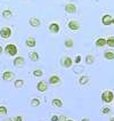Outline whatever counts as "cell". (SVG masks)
Masks as SVG:
<instances>
[{
  "label": "cell",
  "instance_id": "6da1fadb",
  "mask_svg": "<svg viewBox=\"0 0 114 121\" xmlns=\"http://www.w3.org/2000/svg\"><path fill=\"white\" fill-rule=\"evenodd\" d=\"M113 99H114V95L110 90H105L101 94V101L105 102V103H111V102H113Z\"/></svg>",
  "mask_w": 114,
  "mask_h": 121
},
{
  "label": "cell",
  "instance_id": "7a4b0ae2",
  "mask_svg": "<svg viewBox=\"0 0 114 121\" xmlns=\"http://www.w3.org/2000/svg\"><path fill=\"white\" fill-rule=\"evenodd\" d=\"M5 50H6V53L8 55H10V56H15V55L17 54V47L13 45V43H9V45H7L6 48H5Z\"/></svg>",
  "mask_w": 114,
  "mask_h": 121
},
{
  "label": "cell",
  "instance_id": "3957f363",
  "mask_svg": "<svg viewBox=\"0 0 114 121\" xmlns=\"http://www.w3.org/2000/svg\"><path fill=\"white\" fill-rule=\"evenodd\" d=\"M0 35L4 38V39H8L10 35H12V31L9 27H2L0 30Z\"/></svg>",
  "mask_w": 114,
  "mask_h": 121
},
{
  "label": "cell",
  "instance_id": "277c9868",
  "mask_svg": "<svg viewBox=\"0 0 114 121\" xmlns=\"http://www.w3.org/2000/svg\"><path fill=\"white\" fill-rule=\"evenodd\" d=\"M47 83L45 82V81H39L38 82V85H37V89L40 91V93H45V91H47Z\"/></svg>",
  "mask_w": 114,
  "mask_h": 121
},
{
  "label": "cell",
  "instance_id": "5b68a950",
  "mask_svg": "<svg viewBox=\"0 0 114 121\" xmlns=\"http://www.w3.org/2000/svg\"><path fill=\"white\" fill-rule=\"evenodd\" d=\"M62 65L64 67H71L72 65H73V60H71L70 57H64L63 60H62Z\"/></svg>",
  "mask_w": 114,
  "mask_h": 121
},
{
  "label": "cell",
  "instance_id": "8992f818",
  "mask_svg": "<svg viewBox=\"0 0 114 121\" xmlns=\"http://www.w3.org/2000/svg\"><path fill=\"white\" fill-rule=\"evenodd\" d=\"M14 77H15V74H14L12 71H6V72H4V74H2V79L5 81L13 80Z\"/></svg>",
  "mask_w": 114,
  "mask_h": 121
},
{
  "label": "cell",
  "instance_id": "52a82bcc",
  "mask_svg": "<svg viewBox=\"0 0 114 121\" xmlns=\"http://www.w3.org/2000/svg\"><path fill=\"white\" fill-rule=\"evenodd\" d=\"M24 63H25V60H24L23 57H21V56L16 57V58L14 60V65H15V66H23Z\"/></svg>",
  "mask_w": 114,
  "mask_h": 121
},
{
  "label": "cell",
  "instance_id": "ba28073f",
  "mask_svg": "<svg viewBox=\"0 0 114 121\" xmlns=\"http://www.w3.org/2000/svg\"><path fill=\"white\" fill-rule=\"evenodd\" d=\"M68 27L71 29V30H79L80 29V24L78 23V22H75V21H71V22H68Z\"/></svg>",
  "mask_w": 114,
  "mask_h": 121
},
{
  "label": "cell",
  "instance_id": "9c48e42d",
  "mask_svg": "<svg viewBox=\"0 0 114 121\" xmlns=\"http://www.w3.org/2000/svg\"><path fill=\"white\" fill-rule=\"evenodd\" d=\"M101 22H103L104 25H110V24H112V17L110 15H105V16H103Z\"/></svg>",
  "mask_w": 114,
  "mask_h": 121
},
{
  "label": "cell",
  "instance_id": "30bf717a",
  "mask_svg": "<svg viewBox=\"0 0 114 121\" xmlns=\"http://www.w3.org/2000/svg\"><path fill=\"white\" fill-rule=\"evenodd\" d=\"M49 30H50V32H53V33H57V32L59 31V25L56 24V23H53V24L49 25Z\"/></svg>",
  "mask_w": 114,
  "mask_h": 121
},
{
  "label": "cell",
  "instance_id": "8fae6325",
  "mask_svg": "<svg viewBox=\"0 0 114 121\" xmlns=\"http://www.w3.org/2000/svg\"><path fill=\"white\" fill-rule=\"evenodd\" d=\"M49 82H50L51 85H57V83H59L60 82L59 77H57V75H51V77L49 78Z\"/></svg>",
  "mask_w": 114,
  "mask_h": 121
},
{
  "label": "cell",
  "instance_id": "7c38bea8",
  "mask_svg": "<svg viewBox=\"0 0 114 121\" xmlns=\"http://www.w3.org/2000/svg\"><path fill=\"white\" fill-rule=\"evenodd\" d=\"M75 6H74L73 4H67L66 6H65V10H66L67 13H74L75 12Z\"/></svg>",
  "mask_w": 114,
  "mask_h": 121
},
{
  "label": "cell",
  "instance_id": "4fadbf2b",
  "mask_svg": "<svg viewBox=\"0 0 114 121\" xmlns=\"http://www.w3.org/2000/svg\"><path fill=\"white\" fill-rule=\"evenodd\" d=\"M53 105H54V106H56V108H62L63 102L60 101L59 98H55V99H53Z\"/></svg>",
  "mask_w": 114,
  "mask_h": 121
},
{
  "label": "cell",
  "instance_id": "5bb4252c",
  "mask_svg": "<svg viewBox=\"0 0 114 121\" xmlns=\"http://www.w3.org/2000/svg\"><path fill=\"white\" fill-rule=\"evenodd\" d=\"M30 24H31L32 26H39V25H40V21L38 20V18H35V17H33V18L30 20Z\"/></svg>",
  "mask_w": 114,
  "mask_h": 121
},
{
  "label": "cell",
  "instance_id": "9a60e30c",
  "mask_svg": "<svg viewBox=\"0 0 114 121\" xmlns=\"http://www.w3.org/2000/svg\"><path fill=\"white\" fill-rule=\"evenodd\" d=\"M26 46L27 47H34V46H35V40H34L33 38L26 39Z\"/></svg>",
  "mask_w": 114,
  "mask_h": 121
},
{
  "label": "cell",
  "instance_id": "2e32d148",
  "mask_svg": "<svg viewBox=\"0 0 114 121\" xmlns=\"http://www.w3.org/2000/svg\"><path fill=\"white\" fill-rule=\"evenodd\" d=\"M29 57H30V60H39L38 53H35V52H31V53L29 54Z\"/></svg>",
  "mask_w": 114,
  "mask_h": 121
},
{
  "label": "cell",
  "instance_id": "e0dca14e",
  "mask_svg": "<svg viewBox=\"0 0 114 121\" xmlns=\"http://www.w3.org/2000/svg\"><path fill=\"white\" fill-rule=\"evenodd\" d=\"M88 81H89V77H87V75H82L80 79H79V82H80V85H86Z\"/></svg>",
  "mask_w": 114,
  "mask_h": 121
},
{
  "label": "cell",
  "instance_id": "ac0fdd59",
  "mask_svg": "<svg viewBox=\"0 0 114 121\" xmlns=\"http://www.w3.org/2000/svg\"><path fill=\"white\" fill-rule=\"evenodd\" d=\"M96 45H97L98 47H103V46L106 45V40H105L104 38H101V39H98V40L96 41Z\"/></svg>",
  "mask_w": 114,
  "mask_h": 121
},
{
  "label": "cell",
  "instance_id": "d6986e66",
  "mask_svg": "<svg viewBox=\"0 0 114 121\" xmlns=\"http://www.w3.org/2000/svg\"><path fill=\"white\" fill-rule=\"evenodd\" d=\"M104 57H105L106 60H114V53L113 52H106V53L104 54Z\"/></svg>",
  "mask_w": 114,
  "mask_h": 121
},
{
  "label": "cell",
  "instance_id": "ffe728a7",
  "mask_svg": "<svg viewBox=\"0 0 114 121\" xmlns=\"http://www.w3.org/2000/svg\"><path fill=\"white\" fill-rule=\"evenodd\" d=\"M23 86H24V81L22 79H18V80L15 81V87L16 88H22Z\"/></svg>",
  "mask_w": 114,
  "mask_h": 121
},
{
  "label": "cell",
  "instance_id": "44dd1931",
  "mask_svg": "<svg viewBox=\"0 0 114 121\" xmlns=\"http://www.w3.org/2000/svg\"><path fill=\"white\" fill-rule=\"evenodd\" d=\"M7 112H8V110H7L6 106H0V117H2V115H6Z\"/></svg>",
  "mask_w": 114,
  "mask_h": 121
},
{
  "label": "cell",
  "instance_id": "7402d4cb",
  "mask_svg": "<svg viewBox=\"0 0 114 121\" xmlns=\"http://www.w3.org/2000/svg\"><path fill=\"white\" fill-rule=\"evenodd\" d=\"M106 43H107L110 47H114V38H113V37L108 38L107 40H106Z\"/></svg>",
  "mask_w": 114,
  "mask_h": 121
},
{
  "label": "cell",
  "instance_id": "603a6c76",
  "mask_svg": "<svg viewBox=\"0 0 114 121\" xmlns=\"http://www.w3.org/2000/svg\"><path fill=\"white\" fill-rule=\"evenodd\" d=\"M65 46H66L67 48L73 47V40H72V39H67V40L65 41Z\"/></svg>",
  "mask_w": 114,
  "mask_h": 121
},
{
  "label": "cell",
  "instance_id": "cb8c5ba5",
  "mask_svg": "<svg viewBox=\"0 0 114 121\" xmlns=\"http://www.w3.org/2000/svg\"><path fill=\"white\" fill-rule=\"evenodd\" d=\"M2 16L6 17V18H8V17L12 16V12H10V10H4V12H2Z\"/></svg>",
  "mask_w": 114,
  "mask_h": 121
},
{
  "label": "cell",
  "instance_id": "d4e9b609",
  "mask_svg": "<svg viewBox=\"0 0 114 121\" xmlns=\"http://www.w3.org/2000/svg\"><path fill=\"white\" fill-rule=\"evenodd\" d=\"M39 104H40V101H39L38 98H33V99L31 101V105H32V106H38Z\"/></svg>",
  "mask_w": 114,
  "mask_h": 121
},
{
  "label": "cell",
  "instance_id": "484cf974",
  "mask_svg": "<svg viewBox=\"0 0 114 121\" xmlns=\"http://www.w3.org/2000/svg\"><path fill=\"white\" fill-rule=\"evenodd\" d=\"M86 62H87L88 64H91V63H94V57H93L91 55H88L87 57H86Z\"/></svg>",
  "mask_w": 114,
  "mask_h": 121
},
{
  "label": "cell",
  "instance_id": "4316f807",
  "mask_svg": "<svg viewBox=\"0 0 114 121\" xmlns=\"http://www.w3.org/2000/svg\"><path fill=\"white\" fill-rule=\"evenodd\" d=\"M42 74H43V72H42L41 70H35V71L33 72V75H34V77H38V78H39V77H41Z\"/></svg>",
  "mask_w": 114,
  "mask_h": 121
},
{
  "label": "cell",
  "instance_id": "83f0119b",
  "mask_svg": "<svg viewBox=\"0 0 114 121\" xmlns=\"http://www.w3.org/2000/svg\"><path fill=\"white\" fill-rule=\"evenodd\" d=\"M110 108H103V110H101V112L104 113V114H106V113H110Z\"/></svg>",
  "mask_w": 114,
  "mask_h": 121
},
{
  "label": "cell",
  "instance_id": "f1b7e54d",
  "mask_svg": "<svg viewBox=\"0 0 114 121\" xmlns=\"http://www.w3.org/2000/svg\"><path fill=\"white\" fill-rule=\"evenodd\" d=\"M13 121H23V118L21 115H17V117H15V119Z\"/></svg>",
  "mask_w": 114,
  "mask_h": 121
},
{
  "label": "cell",
  "instance_id": "f546056e",
  "mask_svg": "<svg viewBox=\"0 0 114 121\" xmlns=\"http://www.w3.org/2000/svg\"><path fill=\"white\" fill-rule=\"evenodd\" d=\"M58 121H66V119L64 115H60V117H58Z\"/></svg>",
  "mask_w": 114,
  "mask_h": 121
},
{
  "label": "cell",
  "instance_id": "4dcf8cb0",
  "mask_svg": "<svg viewBox=\"0 0 114 121\" xmlns=\"http://www.w3.org/2000/svg\"><path fill=\"white\" fill-rule=\"evenodd\" d=\"M80 62H81V56H76V58H75V63H78V64H79Z\"/></svg>",
  "mask_w": 114,
  "mask_h": 121
},
{
  "label": "cell",
  "instance_id": "1f68e13d",
  "mask_svg": "<svg viewBox=\"0 0 114 121\" xmlns=\"http://www.w3.org/2000/svg\"><path fill=\"white\" fill-rule=\"evenodd\" d=\"M51 121H58V117L57 115H53L51 117Z\"/></svg>",
  "mask_w": 114,
  "mask_h": 121
},
{
  "label": "cell",
  "instance_id": "d6a6232c",
  "mask_svg": "<svg viewBox=\"0 0 114 121\" xmlns=\"http://www.w3.org/2000/svg\"><path fill=\"white\" fill-rule=\"evenodd\" d=\"M81 121H90V120H89V118H83Z\"/></svg>",
  "mask_w": 114,
  "mask_h": 121
},
{
  "label": "cell",
  "instance_id": "836d02e7",
  "mask_svg": "<svg viewBox=\"0 0 114 121\" xmlns=\"http://www.w3.org/2000/svg\"><path fill=\"white\" fill-rule=\"evenodd\" d=\"M4 121H13V120H12L10 118H6V119H5V120H4Z\"/></svg>",
  "mask_w": 114,
  "mask_h": 121
},
{
  "label": "cell",
  "instance_id": "e575fe53",
  "mask_svg": "<svg viewBox=\"0 0 114 121\" xmlns=\"http://www.w3.org/2000/svg\"><path fill=\"white\" fill-rule=\"evenodd\" d=\"M1 53H2V47L0 46V54H1Z\"/></svg>",
  "mask_w": 114,
  "mask_h": 121
},
{
  "label": "cell",
  "instance_id": "d590c367",
  "mask_svg": "<svg viewBox=\"0 0 114 121\" xmlns=\"http://www.w3.org/2000/svg\"><path fill=\"white\" fill-rule=\"evenodd\" d=\"M110 121H114V117H112V118L110 119Z\"/></svg>",
  "mask_w": 114,
  "mask_h": 121
},
{
  "label": "cell",
  "instance_id": "8d00e7d4",
  "mask_svg": "<svg viewBox=\"0 0 114 121\" xmlns=\"http://www.w3.org/2000/svg\"><path fill=\"white\" fill-rule=\"evenodd\" d=\"M112 23H113V24H114V18H112Z\"/></svg>",
  "mask_w": 114,
  "mask_h": 121
},
{
  "label": "cell",
  "instance_id": "74e56055",
  "mask_svg": "<svg viewBox=\"0 0 114 121\" xmlns=\"http://www.w3.org/2000/svg\"><path fill=\"white\" fill-rule=\"evenodd\" d=\"M66 121H73V120H66Z\"/></svg>",
  "mask_w": 114,
  "mask_h": 121
}]
</instances>
